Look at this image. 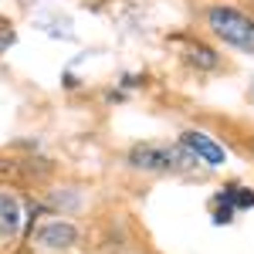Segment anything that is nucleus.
Instances as JSON below:
<instances>
[{
    "label": "nucleus",
    "instance_id": "obj_1",
    "mask_svg": "<svg viewBox=\"0 0 254 254\" xmlns=\"http://www.w3.org/2000/svg\"><path fill=\"white\" fill-rule=\"evenodd\" d=\"M207 20H210V31L220 41H227V44H234L241 51H251L254 55V20L248 14L231 10V7H214L207 14Z\"/></svg>",
    "mask_w": 254,
    "mask_h": 254
},
{
    "label": "nucleus",
    "instance_id": "obj_5",
    "mask_svg": "<svg viewBox=\"0 0 254 254\" xmlns=\"http://www.w3.org/2000/svg\"><path fill=\"white\" fill-rule=\"evenodd\" d=\"M0 227L10 231V234L20 227V203H17V196L0 193Z\"/></svg>",
    "mask_w": 254,
    "mask_h": 254
},
{
    "label": "nucleus",
    "instance_id": "obj_7",
    "mask_svg": "<svg viewBox=\"0 0 254 254\" xmlns=\"http://www.w3.org/2000/svg\"><path fill=\"white\" fill-rule=\"evenodd\" d=\"M237 207H254V193L251 190H241V193H237Z\"/></svg>",
    "mask_w": 254,
    "mask_h": 254
},
{
    "label": "nucleus",
    "instance_id": "obj_6",
    "mask_svg": "<svg viewBox=\"0 0 254 254\" xmlns=\"http://www.w3.org/2000/svg\"><path fill=\"white\" fill-rule=\"evenodd\" d=\"M190 61H193V64H200V68H214V64H217V55L210 51V48L196 44V48H190Z\"/></svg>",
    "mask_w": 254,
    "mask_h": 254
},
{
    "label": "nucleus",
    "instance_id": "obj_3",
    "mask_svg": "<svg viewBox=\"0 0 254 254\" xmlns=\"http://www.w3.org/2000/svg\"><path fill=\"white\" fill-rule=\"evenodd\" d=\"M180 146H183V149H187L193 159L207 163V166H224V163H227V149H224L220 142H214L207 132H196V129H190V132H183Z\"/></svg>",
    "mask_w": 254,
    "mask_h": 254
},
{
    "label": "nucleus",
    "instance_id": "obj_4",
    "mask_svg": "<svg viewBox=\"0 0 254 254\" xmlns=\"http://www.w3.org/2000/svg\"><path fill=\"white\" fill-rule=\"evenodd\" d=\"M75 237H78V231H75L71 224H64V220H51V224H44V227L38 231V244L51 248V251H58V248H71Z\"/></svg>",
    "mask_w": 254,
    "mask_h": 254
},
{
    "label": "nucleus",
    "instance_id": "obj_2",
    "mask_svg": "<svg viewBox=\"0 0 254 254\" xmlns=\"http://www.w3.org/2000/svg\"><path fill=\"white\" fill-rule=\"evenodd\" d=\"M129 163L139 166V170H187L193 166V156L183 149V146H156V142H142L129 153Z\"/></svg>",
    "mask_w": 254,
    "mask_h": 254
}]
</instances>
